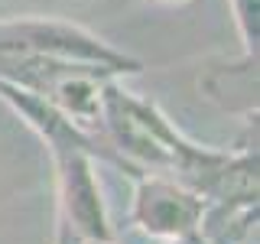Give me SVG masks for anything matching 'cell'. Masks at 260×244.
<instances>
[{
  "mask_svg": "<svg viewBox=\"0 0 260 244\" xmlns=\"http://www.w3.org/2000/svg\"><path fill=\"white\" fill-rule=\"evenodd\" d=\"M0 52H32L52 59L101 65L117 78L143 72V62L124 49L104 43L98 33L81 23L59 20V16H4L0 20Z\"/></svg>",
  "mask_w": 260,
  "mask_h": 244,
  "instance_id": "obj_1",
  "label": "cell"
},
{
  "mask_svg": "<svg viewBox=\"0 0 260 244\" xmlns=\"http://www.w3.org/2000/svg\"><path fill=\"white\" fill-rule=\"evenodd\" d=\"M205 199L192 186L166 173H137L130 199V225L156 241H195Z\"/></svg>",
  "mask_w": 260,
  "mask_h": 244,
  "instance_id": "obj_2",
  "label": "cell"
},
{
  "mask_svg": "<svg viewBox=\"0 0 260 244\" xmlns=\"http://www.w3.org/2000/svg\"><path fill=\"white\" fill-rule=\"evenodd\" d=\"M199 92L205 101L244 120H257V55H244L231 62H208L199 72Z\"/></svg>",
  "mask_w": 260,
  "mask_h": 244,
  "instance_id": "obj_3",
  "label": "cell"
},
{
  "mask_svg": "<svg viewBox=\"0 0 260 244\" xmlns=\"http://www.w3.org/2000/svg\"><path fill=\"white\" fill-rule=\"evenodd\" d=\"M234 16V29L241 39V52L244 55H257L260 43V0H228Z\"/></svg>",
  "mask_w": 260,
  "mask_h": 244,
  "instance_id": "obj_4",
  "label": "cell"
},
{
  "mask_svg": "<svg viewBox=\"0 0 260 244\" xmlns=\"http://www.w3.org/2000/svg\"><path fill=\"white\" fill-rule=\"evenodd\" d=\"M150 4H159V7H185L192 0H150Z\"/></svg>",
  "mask_w": 260,
  "mask_h": 244,
  "instance_id": "obj_5",
  "label": "cell"
},
{
  "mask_svg": "<svg viewBox=\"0 0 260 244\" xmlns=\"http://www.w3.org/2000/svg\"><path fill=\"white\" fill-rule=\"evenodd\" d=\"M55 244H81V241L72 238V234H59V231H55Z\"/></svg>",
  "mask_w": 260,
  "mask_h": 244,
  "instance_id": "obj_6",
  "label": "cell"
},
{
  "mask_svg": "<svg viewBox=\"0 0 260 244\" xmlns=\"http://www.w3.org/2000/svg\"><path fill=\"white\" fill-rule=\"evenodd\" d=\"M81 244H114V241H81Z\"/></svg>",
  "mask_w": 260,
  "mask_h": 244,
  "instance_id": "obj_7",
  "label": "cell"
}]
</instances>
